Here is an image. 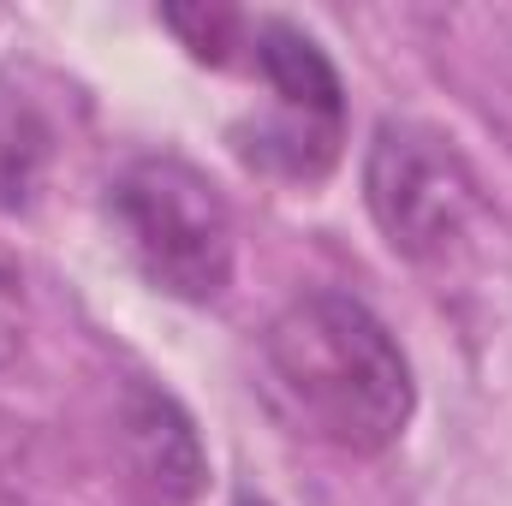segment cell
<instances>
[{
  "instance_id": "1",
  "label": "cell",
  "mask_w": 512,
  "mask_h": 506,
  "mask_svg": "<svg viewBox=\"0 0 512 506\" xmlns=\"http://www.w3.org/2000/svg\"><path fill=\"white\" fill-rule=\"evenodd\" d=\"M262 364L280 381V393L304 411V423L346 447L376 459L387 453L417 411V381L387 334V322L352 292L316 286L298 292L262 334Z\"/></svg>"
},
{
  "instance_id": "2",
  "label": "cell",
  "mask_w": 512,
  "mask_h": 506,
  "mask_svg": "<svg viewBox=\"0 0 512 506\" xmlns=\"http://www.w3.org/2000/svg\"><path fill=\"white\" fill-rule=\"evenodd\" d=\"M108 215L137 274L179 298L215 304L233 286V215L203 167L185 155H137L108 185Z\"/></svg>"
},
{
  "instance_id": "3",
  "label": "cell",
  "mask_w": 512,
  "mask_h": 506,
  "mask_svg": "<svg viewBox=\"0 0 512 506\" xmlns=\"http://www.w3.org/2000/svg\"><path fill=\"white\" fill-rule=\"evenodd\" d=\"M364 203L382 239L417 268H453L477 245L483 185L465 155L429 126L382 120L364 155Z\"/></svg>"
},
{
  "instance_id": "4",
  "label": "cell",
  "mask_w": 512,
  "mask_h": 506,
  "mask_svg": "<svg viewBox=\"0 0 512 506\" xmlns=\"http://www.w3.org/2000/svg\"><path fill=\"white\" fill-rule=\"evenodd\" d=\"M245 54L268 84V114L233 126V149L268 179L322 185L340 167L346 143V84L334 60L292 18H256Z\"/></svg>"
},
{
  "instance_id": "5",
  "label": "cell",
  "mask_w": 512,
  "mask_h": 506,
  "mask_svg": "<svg viewBox=\"0 0 512 506\" xmlns=\"http://www.w3.org/2000/svg\"><path fill=\"white\" fill-rule=\"evenodd\" d=\"M120 423H126L131 465L143 471V483H149L161 501H197V495H203L209 459H203V441H197L191 411H185L167 387L131 381L126 399H120Z\"/></svg>"
},
{
  "instance_id": "6",
  "label": "cell",
  "mask_w": 512,
  "mask_h": 506,
  "mask_svg": "<svg viewBox=\"0 0 512 506\" xmlns=\"http://www.w3.org/2000/svg\"><path fill=\"white\" fill-rule=\"evenodd\" d=\"M48 155H54L48 114L24 90L0 84V209H24L36 197V185L48 173Z\"/></svg>"
},
{
  "instance_id": "7",
  "label": "cell",
  "mask_w": 512,
  "mask_h": 506,
  "mask_svg": "<svg viewBox=\"0 0 512 506\" xmlns=\"http://www.w3.org/2000/svg\"><path fill=\"white\" fill-rule=\"evenodd\" d=\"M24 322H30V310H24V292H18V280L0 268V370L24 352Z\"/></svg>"
},
{
  "instance_id": "8",
  "label": "cell",
  "mask_w": 512,
  "mask_h": 506,
  "mask_svg": "<svg viewBox=\"0 0 512 506\" xmlns=\"http://www.w3.org/2000/svg\"><path fill=\"white\" fill-rule=\"evenodd\" d=\"M233 506H274V501H262L256 489H239V495H233Z\"/></svg>"
}]
</instances>
